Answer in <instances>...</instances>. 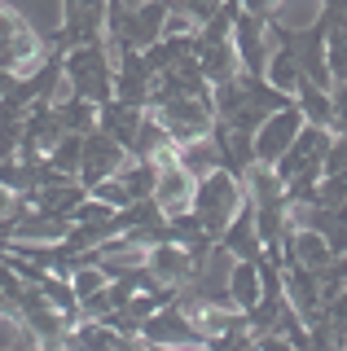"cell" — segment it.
I'll return each instance as SVG.
<instances>
[{
	"mask_svg": "<svg viewBox=\"0 0 347 351\" xmlns=\"http://www.w3.org/2000/svg\"><path fill=\"white\" fill-rule=\"evenodd\" d=\"M62 80H67L71 97H88L97 106L115 101V58H110V49H106V40L67 49V58H62Z\"/></svg>",
	"mask_w": 347,
	"mask_h": 351,
	"instance_id": "6da1fadb",
	"label": "cell"
},
{
	"mask_svg": "<svg viewBox=\"0 0 347 351\" xmlns=\"http://www.w3.org/2000/svg\"><path fill=\"white\" fill-rule=\"evenodd\" d=\"M246 206V189H242V180L229 171H211V176H202L198 184H193V202H189V211L198 215V224H202V233L220 241V233L233 224V215Z\"/></svg>",
	"mask_w": 347,
	"mask_h": 351,
	"instance_id": "7a4b0ae2",
	"label": "cell"
},
{
	"mask_svg": "<svg viewBox=\"0 0 347 351\" xmlns=\"http://www.w3.org/2000/svg\"><path fill=\"white\" fill-rule=\"evenodd\" d=\"M154 119L163 123V132L171 136V145H185V141H198L207 136L215 114H211V93L207 97H176V101H163V106H149Z\"/></svg>",
	"mask_w": 347,
	"mask_h": 351,
	"instance_id": "3957f363",
	"label": "cell"
},
{
	"mask_svg": "<svg viewBox=\"0 0 347 351\" xmlns=\"http://www.w3.org/2000/svg\"><path fill=\"white\" fill-rule=\"evenodd\" d=\"M330 136H334V132L303 123V128H299V136L290 141V149L273 162L277 180H281V184H290L295 176H321V162H325V154H330Z\"/></svg>",
	"mask_w": 347,
	"mask_h": 351,
	"instance_id": "277c9868",
	"label": "cell"
},
{
	"mask_svg": "<svg viewBox=\"0 0 347 351\" xmlns=\"http://www.w3.org/2000/svg\"><path fill=\"white\" fill-rule=\"evenodd\" d=\"M123 162H128V149L119 145V141H110L106 132H88V136H84V158H80V176H75V180H80L84 189H93V184H101V180H110V176L123 171Z\"/></svg>",
	"mask_w": 347,
	"mask_h": 351,
	"instance_id": "5b68a950",
	"label": "cell"
},
{
	"mask_svg": "<svg viewBox=\"0 0 347 351\" xmlns=\"http://www.w3.org/2000/svg\"><path fill=\"white\" fill-rule=\"evenodd\" d=\"M233 53L242 62V75H264L268 53H273V40H268V18H251L237 9L233 18Z\"/></svg>",
	"mask_w": 347,
	"mask_h": 351,
	"instance_id": "8992f818",
	"label": "cell"
},
{
	"mask_svg": "<svg viewBox=\"0 0 347 351\" xmlns=\"http://www.w3.org/2000/svg\"><path fill=\"white\" fill-rule=\"evenodd\" d=\"M299 128H303V114H299L295 106H290V110H277V114H268L264 123L251 132V141H255V162H259V167H273L281 154L290 149V141L299 136Z\"/></svg>",
	"mask_w": 347,
	"mask_h": 351,
	"instance_id": "52a82bcc",
	"label": "cell"
},
{
	"mask_svg": "<svg viewBox=\"0 0 347 351\" xmlns=\"http://www.w3.org/2000/svg\"><path fill=\"white\" fill-rule=\"evenodd\" d=\"M136 338H145V343H154V347H167V351H180V347H193V343H202L198 338V329H193V321L185 312H180L176 303H163L154 316H149L145 325H141V334Z\"/></svg>",
	"mask_w": 347,
	"mask_h": 351,
	"instance_id": "ba28073f",
	"label": "cell"
},
{
	"mask_svg": "<svg viewBox=\"0 0 347 351\" xmlns=\"http://www.w3.org/2000/svg\"><path fill=\"white\" fill-rule=\"evenodd\" d=\"M145 277L158 285V290H180L193 277V259L185 246L176 241H158V246L145 250Z\"/></svg>",
	"mask_w": 347,
	"mask_h": 351,
	"instance_id": "9c48e42d",
	"label": "cell"
},
{
	"mask_svg": "<svg viewBox=\"0 0 347 351\" xmlns=\"http://www.w3.org/2000/svg\"><path fill=\"white\" fill-rule=\"evenodd\" d=\"M149 88H154V71L145 66V58L132 49H123L115 58V101L128 106H149Z\"/></svg>",
	"mask_w": 347,
	"mask_h": 351,
	"instance_id": "30bf717a",
	"label": "cell"
},
{
	"mask_svg": "<svg viewBox=\"0 0 347 351\" xmlns=\"http://www.w3.org/2000/svg\"><path fill=\"white\" fill-rule=\"evenodd\" d=\"M193 176L185 171V167H158V180H154V206L163 211V219H171V215H185L189 211V202H193Z\"/></svg>",
	"mask_w": 347,
	"mask_h": 351,
	"instance_id": "8fae6325",
	"label": "cell"
},
{
	"mask_svg": "<svg viewBox=\"0 0 347 351\" xmlns=\"http://www.w3.org/2000/svg\"><path fill=\"white\" fill-rule=\"evenodd\" d=\"M220 250H224L229 259H251V263L264 259V241H259V228H255V211H251V202H246L242 211L233 215V224L220 233Z\"/></svg>",
	"mask_w": 347,
	"mask_h": 351,
	"instance_id": "7c38bea8",
	"label": "cell"
},
{
	"mask_svg": "<svg viewBox=\"0 0 347 351\" xmlns=\"http://www.w3.org/2000/svg\"><path fill=\"white\" fill-rule=\"evenodd\" d=\"M211 136H215V145H220L224 171L237 176V180H246V171L255 167V141H251V132H237V128H229V123H220V119H215V123H211Z\"/></svg>",
	"mask_w": 347,
	"mask_h": 351,
	"instance_id": "4fadbf2b",
	"label": "cell"
},
{
	"mask_svg": "<svg viewBox=\"0 0 347 351\" xmlns=\"http://www.w3.org/2000/svg\"><path fill=\"white\" fill-rule=\"evenodd\" d=\"M141 119H145V106H128V101H106L97 110V132H106L110 141H119L128 154H132V141L141 132Z\"/></svg>",
	"mask_w": 347,
	"mask_h": 351,
	"instance_id": "5bb4252c",
	"label": "cell"
},
{
	"mask_svg": "<svg viewBox=\"0 0 347 351\" xmlns=\"http://www.w3.org/2000/svg\"><path fill=\"white\" fill-rule=\"evenodd\" d=\"M198 71L211 88L237 80V75H242V62H237V53H233V40H198Z\"/></svg>",
	"mask_w": 347,
	"mask_h": 351,
	"instance_id": "9a60e30c",
	"label": "cell"
},
{
	"mask_svg": "<svg viewBox=\"0 0 347 351\" xmlns=\"http://www.w3.org/2000/svg\"><path fill=\"white\" fill-rule=\"evenodd\" d=\"M176 167H185L193 180H202V176H211V171H224L220 145H215L211 132H207V136H198V141H185V145H176Z\"/></svg>",
	"mask_w": 347,
	"mask_h": 351,
	"instance_id": "2e32d148",
	"label": "cell"
},
{
	"mask_svg": "<svg viewBox=\"0 0 347 351\" xmlns=\"http://www.w3.org/2000/svg\"><path fill=\"white\" fill-rule=\"evenodd\" d=\"M295 110L303 114V123L334 132V106H330V88H317V84H308V80H303V84L295 88Z\"/></svg>",
	"mask_w": 347,
	"mask_h": 351,
	"instance_id": "e0dca14e",
	"label": "cell"
},
{
	"mask_svg": "<svg viewBox=\"0 0 347 351\" xmlns=\"http://www.w3.org/2000/svg\"><path fill=\"white\" fill-rule=\"evenodd\" d=\"M229 299L237 312H251L259 303V263H251V259L229 263Z\"/></svg>",
	"mask_w": 347,
	"mask_h": 351,
	"instance_id": "ac0fdd59",
	"label": "cell"
},
{
	"mask_svg": "<svg viewBox=\"0 0 347 351\" xmlns=\"http://www.w3.org/2000/svg\"><path fill=\"white\" fill-rule=\"evenodd\" d=\"M321 18V0H277V9L268 14V22L281 31H308Z\"/></svg>",
	"mask_w": 347,
	"mask_h": 351,
	"instance_id": "d6986e66",
	"label": "cell"
},
{
	"mask_svg": "<svg viewBox=\"0 0 347 351\" xmlns=\"http://www.w3.org/2000/svg\"><path fill=\"white\" fill-rule=\"evenodd\" d=\"M53 110H58L62 128L75 132V136H88V132H97V101H88V97H62V101H53Z\"/></svg>",
	"mask_w": 347,
	"mask_h": 351,
	"instance_id": "ffe728a7",
	"label": "cell"
},
{
	"mask_svg": "<svg viewBox=\"0 0 347 351\" xmlns=\"http://www.w3.org/2000/svg\"><path fill=\"white\" fill-rule=\"evenodd\" d=\"M119 180H123V189L132 202H141V197H149L154 193V180H158V167L149 158H128L123 162V171H119Z\"/></svg>",
	"mask_w": 347,
	"mask_h": 351,
	"instance_id": "44dd1931",
	"label": "cell"
},
{
	"mask_svg": "<svg viewBox=\"0 0 347 351\" xmlns=\"http://www.w3.org/2000/svg\"><path fill=\"white\" fill-rule=\"evenodd\" d=\"M0 351H40L36 334L23 325L14 307H0Z\"/></svg>",
	"mask_w": 347,
	"mask_h": 351,
	"instance_id": "7402d4cb",
	"label": "cell"
},
{
	"mask_svg": "<svg viewBox=\"0 0 347 351\" xmlns=\"http://www.w3.org/2000/svg\"><path fill=\"white\" fill-rule=\"evenodd\" d=\"M80 158H84V136L67 132V136H62L58 145H53V154H49L45 162H49L53 171H62L67 180H75V176H80Z\"/></svg>",
	"mask_w": 347,
	"mask_h": 351,
	"instance_id": "603a6c76",
	"label": "cell"
},
{
	"mask_svg": "<svg viewBox=\"0 0 347 351\" xmlns=\"http://www.w3.org/2000/svg\"><path fill=\"white\" fill-rule=\"evenodd\" d=\"M71 290H75V299H80V303H88L93 299V294H101L106 290V285H110V277H106V268H101V263H80V268H75L71 272Z\"/></svg>",
	"mask_w": 347,
	"mask_h": 351,
	"instance_id": "cb8c5ba5",
	"label": "cell"
},
{
	"mask_svg": "<svg viewBox=\"0 0 347 351\" xmlns=\"http://www.w3.org/2000/svg\"><path fill=\"white\" fill-rule=\"evenodd\" d=\"M325 66H330L334 84L347 80V22H339L334 31H325Z\"/></svg>",
	"mask_w": 347,
	"mask_h": 351,
	"instance_id": "d4e9b609",
	"label": "cell"
},
{
	"mask_svg": "<svg viewBox=\"0 0 347 351\" xmlns=\"http://www.w3.org/2000/svg\"><path fill=\"white\" fill-rule=\"evenodd\" d=\"M167 9H171V14H180V18H189L193 27L202 31V27H207V22L224 9V0H167Z\"/></svg>",
	"mask_w": 347,
	"mask_h": 351,
	"instance_id": "484cf974",
	"label": "cell"
},
{
	"mask_svg": "<svg viewBox=\"0 0 347 351\" xmlns=\"http://www.w3.org/2000/svg\"><path fill=\"white\" fill-rule=\"evenodd\" d=\"M97 202H106L110 211H123V206H132V197H128V189H123V180L119 176H110V180H101V184H93L88 189Z\"/></svg>",
	"mask_w": 347,
	"mask_h": 351,
	"instance_id": "4316f807",
	"label": "cell"
},
{
	"mask_svg": "<svg viewBox=\"0 0 347 351\" xmlns=\"http://www.w3.org/2000/svg\"><path fill=\"white\" fill-rule=\"evenodd\" d=\"M334 171H347V132H334L330 136V154L321 162V176H334Z\"/></svg>",
	"mask_w": 347,
	"mask_h": 351,
	"instance_id": "83f0119b",
	"label": "cell"
},
{
	"mask_svg": "<svg viewBox=\"0 0 347 351\" xmlns=\"http://www.w3.org/2000/svg\"><path fill=\"white\" fill-rule=\"evenodd\" d=\"M330 106H334V132H347V80L330 84Z\"/></svg>",
	"mask_w": 347,
	"mask_h": 351,
	"instance_id": "f1b7e54d",
	"label": "cell"
},
{
	"mask_svg": "<svg viewBox=\"0 0 347 351\" xmlns=\"http://www.w3.org/2000/svg\"><path fill=\"white\" fill-rule=\"evenodd\" d=\"M237 9H242V14H251V18H268L277 9V0H233Z\"/></svg>",
	"mask_w": 347,
	"mask_h": 351,
	"instance_id": "f546056e",
	"label": "cell"
},
{
	"mask_svg": "<svg viewBox=\"0 0 347 351\" xmlns=\"http://www.w3.org/2000/svg\"><path fill=\"white\" fill-rule=\"evenodd\" d=\"M123 9H141V5H149V0H119Z\"/></svg>",
	"mask_w": 347,
	"mask_h": 351,
	"instance_id": "4dcf8cb0",
	"label": "cell"
},
{
	"mask_svg": "<svg viewBox=\"0 0 347 351\" xmlns=\"http://www.w3.org/2000/svg\"><path fill=\"white\" fill-rule=\"evenodd\" d=\"M343 263H347V255H343Z\"/></svg>",
	"mask_w": 347,
	"mask_h": 351,
	"instance_id": "1f68e13d",
	"label": "cell"
}]
</instances>
